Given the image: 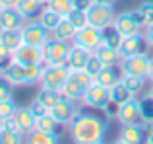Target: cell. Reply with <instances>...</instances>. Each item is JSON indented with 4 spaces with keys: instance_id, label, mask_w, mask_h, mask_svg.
Listing matches in <instances>:
<instances>
[{
    "instance_id": "obj_24",
    "label": "cell",
    "mask_w": 153,
    "mask_h": 144,
    "mask_svg": "<svg viewBox=\"0 0 153 144\" xmlns=\"http://www.w3.org/2000/svg\"><path fill=\"white\" fill-rule=\"evenodd\" d=\"M76 31H78V29L74 27V23H72L68 18H62V20H60V23L56 26V29L52 31V37L62 39V41H74Z\"/></svg>"
},
{
    "instance_id": "obj_50",
    "label": "cell",
    "mask_w": 153,
    "mask_h": 144,
    "mask_svg": "<svg viewBox=\"0 0 153 144\" xmlns=\"http://www.w3.org/2000/svg\"><path fill=\"white\" fill-rule=\"evenodd\" d=\"M147 95H149V98L153 99V82H151V88H149V94H147Z\"/></svg>"
},
{
    "instance_id": "obj_27",
    "label": "cell",
    "mask_w": 153,
    "mask_h": 144,
    "mask_svg": "<svg viewBox=\"0 0 153 144\" xmlns=\"http://www.w3.org/2000/svg\"><path fill=\"white\" fill-rule=\"evenodd\" d=\"M83 92H85V90H83V88L79 86V84L76 82V80H72V78H70V80H68V82L62 86L60 94H62L64 98H68V99H72V101H76V103H78V101H82Z\"/></svg>"
},
{
    "instance_id": "obj_52",
    "label": "cell",
    "mask_w": 153,
    "mask_h": 144,
    "mask_svg": "<svg viewBox=\"0 0 153 144\" xmlns=\"http://www.w3.org/2000/svg\"><path fill=\"white\" fill-rule=\"evenodd\" d=\"M0 12H2V4H0Z\"/></svg>"
},
{
    "instance_id": "obj_15",
    "label": "cell",
    "mask_w": 153,
    "mask_h": 144,
    "mask_svg": "<svg viewBox=\"0 0 153 144\" xmlns=\"http://www.w3.org/2000/svg\"><path fill=\"white\" fill-rule=\"evenodd\" d=\"M14 119L18 125V130L23 136H27L35 130V113L31 111V107H18L14 113Z\"/></svg>"
},
{
    "instance_id": "obj_30",
    "label": "cell",
    "mask_w": 153,
    "mask_h": 144,
    "mask_svg": "<svg viewBox=\"0 0 153 144\" xmlns=\"http://www.w3.org/2000/svg\"><path fill=\"white\" fill-rule=\"evenodd\" d=\"M56 127H58V123L54 121V117L47 111V113L39 115V117H35V129L37 130H49V133H56Z\"/></svg>"
},
{
    "instance_id": "obj_12",
    "label": "cell",
    "mask_w": 153,
    "mask_h": 144,
    "mask_svg": "<svg viewBox=\"0 0 153 144\" xmlns=\"http://www.w3.org/2000/svg\"><path fill=\"white\" fill-rule=\"evenodd\" d=\"M147 41L143 35L136 33V35H130V37H122V41H120L118 45V53L122 58L126 57H132V55H140V53H146L147 49Z\"/></svg>"
},
{
    "instance_id": "obj_2",
    "label": "cell",
    "mask_w": 153,
    "mask_h": 144,
    "mask_svg": "<svg viewBox=\"0 0 153 144\" xmlns=\"http://www.w3.org/2000/svg\"><path fill=\"white\" fill-rule=\"evenodd\" d=\"M70 47H72V41H62V39H56V37H49V41L43 45L45 64H66Z\"/></svg>"
},
{
    "instance_id": "obj_7",
    "label": "cell",
    "mask_w": 153,
    "mask_h": 144,
    "mask_svg": "<svg viewBox=\"0 0 153 144\" xmlns=\"http://www.w3.org/2000/svg\"><path fill=\"white\" fill-rule=\"evenodd\" d=\"M85 16H87V23L93 27H99V29H105V27L112 26V22H114L112 6H105V4H97V2H93L87 8Z\"/></svg>"
},
{
    "instance_id": "obj_40",
    "label": "cell",
    "mask_w": 153,
    "mask_h": 144,
    "mask_svg": "<svg viewBox=\"0 0 153 144\" xmlns=\"http://www.w3.org/2000/svg\"><path fill=\"white\" fill-rule=\"evenodd\" d=\"M142 117H143V123H151L153 121V99L149 95H146V98L142 99Z\"/></svg>"
},
{
    "instance_id": "obj_44",
    "label": "cell",
    "mask_w": 153,
    "mask_h": 144,
    "mask_svg": "<svg viewBox=\"0 0 153 144\" xmlns=\"http://www.w3.org/2000/svg\"><path fill=\"white\" fill-rule=\"evenodd\" d=\"M76 8H79V10H87V8L93 4V0H74Z\"/></svg>"
},
{
    "instance_id": "obj_38",
    "label": "cell",
    "mask_w": 153,
    "mask_h": 144,
    "mask_svg": "<svg viewBox=\"0 0 153 144\" xmlns=\"http://www.w3.org/2000/svg\"><path fill=\"white\" fill-rule=\"evenodd\" d=\"M16 109H18V105L14 103V99H4V101H0V121H4V119L12 117V115L16 113Z\"/></svg>"
},
{
    "instance_id": "obj_29",
    "label": "cell",
    "mask_w": 153,
    "mask_h": 144,
    "mask_svg": "<svg viewBox=\"0 0 153 144\" xmlns=\"http://www.w3.org/2000/svg\"><path fill=\"white\" fill-rule=\"evenodd\" d=\"M43 72H45V62L43 64H25V86L41 84Z\"/></svg>"
},
{
    "instance_id": "obj_37",
    "label": "cell",
    "mask_w": 153,
    "mask_h": 144,
    "mask_svg": "<svg viewBox=\"0 0 153 144\" xmlns=\"http://www.w3.org/2000/svg\"><path fill=\"white\" fill-rule=\"evenodd\" d=\"M138 8H140L142 18H143V27L153 23V0H146V2H142Z\"/></svg>"
},
{
    "instance_id": "obj_11",
    "label": "cell",
    "mask_w": 153,
    "mask_h": 144,
    "mask_svg": "<svg viewBox=\"0 0 153 144\" xmlns=\"http://www.w3.org/2000/svg\"><path fill=\"white\" fill-rule=\"evenodd\" d=\"M12 61L22 62V64H43L45 62V55H43V47H33L23 43L22 47L14 51Z\"/></svg>"
},
{
    "instance_id": "obj_9",
    "label": "cell",
    "mask_w": 153,
    "mask_h": 144,
    "mask_svg": "<svg viewBox=\"0 0 153 144\" xmlns=\"http://www.w3.org/2000/svg\"><path fill=\"white\" fill-rule=\"evenodd\" d=\"M116 119L122 125H132V123H143L142 117V103L138 98H130L128 101L120 103L116 109Z\"/></svg>"
},
{
    "instance_id": "obj_6",
    "label": "cell",
    "mask_w": 153,
    "mask_h": 144,
    "mask_svg": "<svg viewBox=\"0 0 153 144\" xmlns=\"http://www.w3.org/2000/svg\"><path fill=\"white\" fill-rule=\"evenodd\" d=\"M74 45L78 47H83L85 51H89V53H93L95 49H97L99 45L103 43V29H99V27H93V26H83L79 27L78 31H76L74 35Z\"/></svg>"
},
{
    "instance_id": "obj_22",
    "label": "cell",
    "mask_w": 153,
    "mask_h": 144,
    "mask_svg": "<svg viewBox=\"0 0 153 144\" xmlns=\"http://www.w3.org/2000/svg\"><path fill=\"white\" fill-rule=\"evenodd\" d=\"M45 4L39 0H19L18 2V12L23 16V20H35V16H39V12L43 10Z\"/></svg>"
},
{
    "instance_id": "obj_45",
    "label": "cell",
    "mask_w": 153,
    "mask_h": 144,
    "mask_svg": "<svg viewBox=\"0 0 153 144\" xmlns=\"http://www.w3.org/2000/svg\"><path fill=\"white\" fill-rule=\"evenodd\" d=\"M130 14L134 16V20L140 23V26H143V18H142V12H140V8H134V10H130Z\"/></svg>"
},
{
    "instance_id": "obj_36",
    "label": "cell",
    "mask_w": 153,
    "mask_h": 144,
    "mask_svg": "<svg viewBox=\"0 0 153 144\" xmlns=\"http://www.w3.org/2000/svg\"><path fill=\"white\" fill-rule=\"evenodd\" d=\"M64 18L70 20V22L74 23L76 29H79V27L87 26V16H85V10H79V8H74V10H72L68 16H64Z\"/></svg>"
},
{
    "instance_id": "obj_10",
    "label": "cell",
    "mask_w": 153,
    "mask_h": 144,
    "mask_svg": "<svg viewBox=\"0 0 153 144\" xmlns=\"http://www.w3.org/2000/svg\"><path fill=\"white\" fill-rule=\"evenodd\" d=\"M49 113L54 117V121L58 123V125L68 127L70 121L74 119V115L78 113V107H76V101H72V99H68V98L62 95V98L49 109Z\"/></svg>"
},
{
    "instance_id": "obj_33",
    "label": "cell",
    "mask_w": 153,
    "mask_h": 144,
    "mask_svg": "<svg viewBox=\"0 0 153 144\" xmlns=\"http://www.w3.org/2000/svg\"><path fill=\"white\" fill-rule=\"evenodd\" d=\"M70 78L76 80V82H78L79 86L83 88V90H85V88H89L91 84L95 82V78H93V76H91L85 68H82V70H70Z\"/></svg>"
},
{
    "instance_id": "obj_42",
    "label": "cell",
    "mask_w": 153,
    "mask_h": 144,
    "mask_svg": "<svg viewBox=\"0 0 153 144\" xmlns=\"http://www.w3.org/2000/svg\"><path fill=\"white\" fill-rule=\"evenodd\" d=\"M12 55H14V51H10L6 45L0 43V68H4V66L12 61Z\"/></svg>"
},
{
    "instance_id": "obj_49",
    "label": "cell",
    "mask_w": 153,
    "mask_h": 144,
    "mask_svg": "<svg viewBox=\"0 0 153 144\" xmlns=\"http://www.w3.org/2000/svg\"><path fill=\"white\" fill-rule=\"evenodd\" d=\"M93 2H97V4H105V6H114L116 0H93Z\"/></svg>"
},
{
    "instance_id": "obj_25",
    "label": "cell",
    "mask_w": 153,
    "mask_h": 144,
    "mask_svg": "<svg viewBox=\"0 0 153 144\" xmlns=\"http://www.w3.org/2000/svg\"><path fill=\"white\" fill-rule=\"evenodd\" d=\"M27 142L29 144H58L60 138L56 133H49V130H37L35 129L31 134H27Z\"/></svg>"
},
{
    "instance_id": "obj_16",
    "label": "cell",
    "mask_w": 153,
    "mask_h": 144,
    "mask_svg": "<svg viewBox=\"0 0 153 144\" xmlns=\"http://www.w3.org/2000/svg\"><path fill=\"white\" fill-rule=\"evenodd\" d=\"M2 76L12 84V86H25V64L10 61L2 68Z\"/></svg>"
},
{
    "instance_id": "obj_19",
    "label": "cell",
    "mask_w": 153,
    "mask_h": 144,
    "mask_svg": "<svg viewBox=\"0 0 153 144\" xmlns=\"http://www.w3.org/2000/svg\"><path fill=\"white\" fill-rule=\"evenodd\" d=\"M93 55L105 66H120V61H122L118 49H114V47H111V45H105V43H101V45L93 51Z\"/></svg>"
},
{
    "instance_id": "obj_46",
    "label": "cell",
    "mask_w": 153,
    "mask_h": 144,
    "mask_svg": "<svg viewBox=\"0 0 153 144\" xmlns=\"http://www.w3.org/2000/svg\"><path fill=\"white\" fill-rule=\"evenodd\" d=\"M147 134H146V142H149V144H153V121L151 123H147Z\"/></svg>"
},
{
    "instance_id": "obj_32",
    "label": "cell",
    "mask_w": 153,
    "mask_h": 144,
    "mask_svg": "<svg viewBox=\"0 0 153 144\" xmlns=\"http://www.w3.org/2000/svg\"><path fill=\"white\" fill-rule=\"evenodd\" d=\"M22 140H23V134L19 130L0 127V144H19Z\"/></svg>"
},
{
    "instance_id": "obj_39",
    "label": "cell",
    "mask_w": 153,
    "mask_h": 144,
    "mask_svg": "<svg viewBox=\"0 0 153 144\" xmlns=\"http://www.w3.org/2000/svg\"><path fill=\"white\" fill-rule=\"evenodd\" d=\"M103 68H105V64H103L101 61H99L97 57H95L93 53H91V55H89V58H87V62H85V70H87V72H89V74L95 78V76H97Z\"/></svg>"
},
{
    "instance_id": "obj_34",
    "label": "cell",
    "mask_w": 153,
    "mask_h": 144,
    "mask_svg": "<svg viewBox=\"0 0 153 144\" xmlns=\"http://www.w3.org/2000/svg\"><path fill=\"white\" fill-rule=\"evenodd\" d=\"M124 86L130 90L132 95H138L140 92L143 90V84H146V78H138V76H122Z\"/></svg>"
},
{
    "instance_id": "obj_43",
    "label": "cell",
    "mask_w": 153,
    "mask_h": 144,
    "mask_svg": "<svg viewBox=\"0 0 153 144\" xmlns=\"http://www.w3.org/2000/svg\"><path fill=\"white\" fill-rule=\"evenodd\" d=\"M143 37H146L147 45L153 47V23H149V26H146V33H143Z\"/></svg>"
},
{
    "instance_id": "obj_8",
    "label": "cell",
    "mask_w": 153,
    "mask_h": 144,
    "mask_svg": "<svg viewBox=\"0 0 153 144\" xmlns=\"http://www.w3.org/2000/svg\"><path fill=\"white\" fill-rule=\"evenodd\" d=\"M147 66H149V55L140 53L132 55L120 61V70L122 76H138V78H147Z\"/></svg>"
},
{
    "instance_id": "obj_14",
    "label": "cell",
    "mask_w": 153,
    "mask_h": 144,
    "mask_svg": "<svg viewBox=\"0 0 153 144\" xmlns=\"http://www.w3.org/2000/svg\"><path fill=\"white\" fill-rule=\"evenodd\" d=\"M112 27L118 31L122 37H130V35L140 33L142 26L134 20V16L130 12H120V14L114 16V22H112Z\"/></svg>"
},
{
    "instance_id": "obj_35",
    "label": "cell",
    "mask_w": 153,
    "mask_h": 144,
    "mask_svg": "<svg viewBox=\"0 0 153 144\" xmlns=\"http://www.w3.org/2000/svg\"><path fill=\"white\" fill-rule=\"evenodd\" d=\"M120 41H122V35H120L112 26H108V27L103 29V43L105 45H111V47H114V49H118Z\"/></svg>"
},
{
    "instance_id": "obj_23",
    "label": "cell",
    "mask_w": 153,
    "mask_h": 144,
    "mask_svg": "<svg viewBox=\"0 0 153 144\" xmlns=\"http://www.w3.org/2000/svg\"><path fill=\"white\" fill-rule=\"evenodd\" d=\"M62 18H64V16H60L58 12L51 10V8H47V6H43V10L39 12V16H37V20L51 31V35H52V31L56 29V26L60 23V20H62Z\"/></svg>"
},
{
    "instance_id": "obj_1",
    "label": "cell",
    "mask_w": 153,
    "mask_h": 144,
    "mask_svg": "<svg viewBox=\"0 0 153 144\" xmlns=\"http://www.w3.org/2000/svg\"><path fill=\"white\" fill-rule=\"evenodd\" d=\"M70 136L78 144H101L107 136V121L95 113H78L70 121Z\"/></svg>"
},
{
    "instance_id": "obj_17",
    "label": "cell",
    "mask_w": 153,
    "mask_h": 144,
    "mask_svg": "<svg viewBox=\"0 0 153 144\" xmlns=\"http://www.w3.org/2000/svg\"><path fill=\"white\" fill-rule=\"evenodd\" d=\"M23 16L18 12V8H2L0 12V29H22Z\"/></svg>"
},
{
    "instance_id": "obj_41",
    "label": "cell",
    "mask_w": 153,
    "mask_h": 144,
    "mask_svg": "<svg viewBox=\"0 0 153 144\" xmlns=\"http://www.w3.org/2000/svg\"><path fill=\"white\" fill-rule=\"evenodd\" d=\"M12 95H14V86H12L4 76H0V101L10 99Z\"/></svg>"
},
{
    "instance_id": "obj_18",
    "label": "cell",
    "mask_w": 153,
    "mask_h": 144,
    "mask_svg": "<svg viewBox=\"0 0 153 144\" xmlns=\"http://www.w3.org/2000/svg\"><path fill=\"white\" fill-rule=\"evenodd\" d=\"M89 51H85L83 47H78V45H74L72 43V47H70V53H68V58H66V66L70 70H82V68H85V62H87V58H89Z\"/></svg>"
},
{
    "instance_id": "obj_20",
    "label": "cell",
    "mask_w": 153,
    "mask_h": 144,
    "mask_svg": "<svg viewBox=\"0 0 153 144\" xmlns=\"http://www.w3.org/2000/svg\"><path fill=\"white\" fill-rule=\"evenodd\" d=\"M120 80H122V70H120L118 66H105V68L95 76V82L105 86V88H108V90H111L116 82H120Z\"/></svg>"
},
{
    "instance_id": "obj_31",
    "label": "cell",
    "mask_w": 153,
    "mask_h": 144,
    "mask_svg": "<svg viewBox=\"0 0 153 144\" xmlns=\"http://www.w3.org/2000/svg\"><path fill=\"white\" fill-rule=\"evenodd\" d=\"M45 6L54 10V12H58L60 16H68L76 8V4H74V0H47Z\"/></svg>"
},
{
    "instance_id": "obj_3",
    "label": "cell",
    "mask_w": 153,
    "mask_h": 144,
    "mask_svg": "<svg viewBox=\"0 0 153 144\" xmlns=\"http://www.w3.org/2000/svg\"><path fill=\"white\" fill-rule=\"evenodd\" d=\"M70 80V68L66 64H45V72L41 78V88L62 90V86Z\"/></svg>"
},
{
    "instance_id": "obj_48",
    "label": "cell",
    "mask_w": 153,
    "mask_h": 144,
    "mask_svg": "<svg viewBox=\"0 0 153 144\" xmlns=\"http://www.w3.org/2000/svg\"><path fill=\"white\" fill-rule=\"evenodd\" d=\"M147 78L153 82V57H149V66H147Z\"/></svg>"
},
{
    "instance_id": "obj_4",
    "label": "cell",
    "mask_w": 153,
    "mask_h": 144,
    "mask_svg": "<svg viewBox=\"0 0 153 144\" xmlns=\"http://www.w3.org/2000/svg\"><path fill=\"white\" fill-rule=\"evenodd\" d=\"M22 37H23V43H27V45L43 47L49 41L51 31L39 20H27V23H23L22 27Z\"/></svg>"
},
{
    "instance_id": "obj_28",
    "label": "cell",
    "mask_w": 153,
    "mask_h": 144,
    "mask_svg": "<svg viewBox=\"0 0 153 144\" xmlns=\"http://www.w3.org/2000/svg\"><path fill=\"white\" fill-rule=\"evenodd\" d=\"M130 98H136V95H132V94H130V90L124 86L122 80H120V82H116L114 86L111 88V101H112V103H116V105H120V103L128 101Z\"/></svg>"
},
{
    "instance_id": "obj_21",
    "label": "cell",
    "mask_w": 153,
    "mask_h": 144,
    "mask_svg": "<svg viewBox=\"0 0 153 144\" xmlns=\"http://www.w3.org/2000/svg\"><path fill=\"white\" fill-rule=\"evenodd\" d=\"M0 43L6 45L10 51H16L23 45L22 29H0Z\"/></svg>"
},
{
    "instance_id": "obj_51",
    "label": "cell",
    "mask_w": 153,
    "mask_h": 144,
    "mask_svg": "<svg viewBox=\"0 0 153 144\" xmlns=\"http://www.w3.org/2000/svg\"><path fill=\"white\" fill-rule=\"evenodd\" d=\"M39 2H43V4H47V0H39Z\"/></svg>"
},
{
    "instance_id": "obj_13",
    "label": "cell",
    "mask_w": 153,
    "mask_h": 144,
    "mask_svg": "<svg viewBox=\"0 0 153 144\" xmlns=\"http://www.w3.org/2000/svg\"><path fill=\"white\" fill-rule=\"evenodd\" d=\"M147 129L143 127V123H132V125H122L120 129V136L116 142L120 144H140L146 142Z\"/></svg>"
},
{
    "instance_id": "obj_47",
    "label": "cell",
    "mask_w": 153,
    "mask_h": 144,
    "mask_svg": "<svg viewBox=\"0 0 153 144\" xmlns=\"http://www.w3.org/2000/svg\"><path fill=\"white\" fill-rule=\"evenodd\" d=\"M19 0H0V4H2V8H16L18 6Z\"/></svg>"
},
{
    "instance_id": "obj_5",
    "label": "cell",
    "mask_w": 153,
    "mask_h": 144,
    "mask_svg": "<svg viewBox=\"0 0 153 144\" xmlns=\"http://www.w3.org/2000/svg\"><path fill=\"white\" fill-rule=\"evenodd\" d=\"M82 103L85 107H91V109H105L111 103V90L97 82H93L89 88H85Z\"/></svg>"
},
{
    "instance_id": "obj_26",
    "label": "cell",
    "mask_w": 153,
    "mask_h": 144,
    "mask_svg": "<svg viewBox=\"0 0 153 144\" xmlns=\"http://www.w3.org/2000/svg\"><path fill=\"white\" fill-rule=\"evenodd\" d=\"M62 98V94H60L58 90H49V88H41V90L37 92V95H35V101H39L43 107H47V109H51L52 105H54L58 99Z\"/></svg>"
}]
</instances>
